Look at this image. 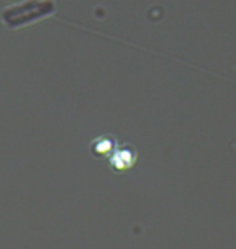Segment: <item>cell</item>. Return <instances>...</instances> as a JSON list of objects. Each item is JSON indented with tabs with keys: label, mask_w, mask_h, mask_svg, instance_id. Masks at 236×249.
<instances>
[{
	"label": "cell",
	"mask_w": 236,
	"mask_h": 249,
	"mask_svg": "<svg viewBox=\"0 0 236 249\" xmlns=\"http://www.w3.org/2000/svg\"><path fill=\"white\" fill-rule=\"evenodd\" d=\"M55 10L54 2H24L18 5H10L2 10L0 18L8 28H21L24 24L46 18Z\"/></svg>",
	"instance_id": "obj_1"
}]
</instances>
